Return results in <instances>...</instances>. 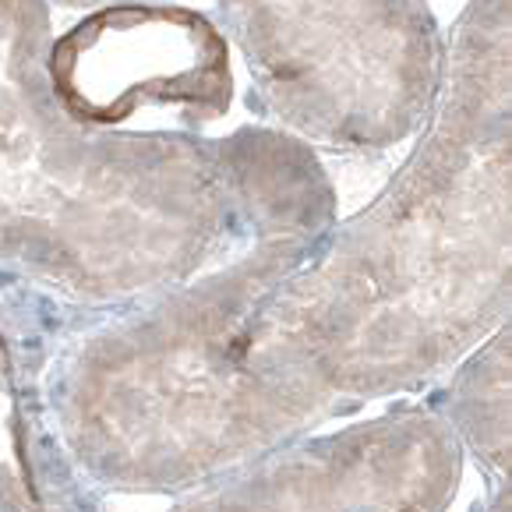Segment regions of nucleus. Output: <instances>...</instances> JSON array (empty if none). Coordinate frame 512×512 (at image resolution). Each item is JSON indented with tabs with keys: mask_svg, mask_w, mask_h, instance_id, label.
I'll use <instances>...</instances> for the list:
<instances>
[{
	"mask_svg": "<svg viewBox=\"0 0 512 512\" xmlns=\"http://www.w3.org/2000/svg\"><path fill=\"white\" fill-rule=\"evenodd\" d=\"M272 110L329 145L382 149L435 96V36L417 0H223Z\"/></svg>",
	"mask_w": 512,
	"mask_h": 512,
	"instance_id": "obj_1",
	"label": "nucleus"
},
{
	"mask_svg": "<svg viewBox=\"0 0 512 512\" xmlns=\"http://www.w3.org/2000/svg\"><path fill=\"white\" fill-rule=\"evenodd\" d=\"M53 89L89 124H117L138 106H184L212 121L230 106L226 39L184 8H113L53 46Z\"/></svg>",
	"mask_w": 512,
	"mask_h": 512,
	"instance_id": "obj_2",
	"label": "nucleus"
}]
</instances>
